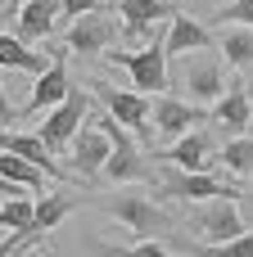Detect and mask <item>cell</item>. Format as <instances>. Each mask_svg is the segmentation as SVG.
Returning <instances> with one entry per match:
<instances>
[{"instance_id":"ffe728a7","label":"cell","mask_w":253,"mask_h":257,"mask_svg":"<svg viewBox=\"0 0 253 257\" xmlns=\"http://www.w3.org/2000/svg\"><path fill=\"white\" fill-rule=\"evenodd\" d=\"M0 68L5 72H27V77H41L50 68V54H36L32 45H23L14 32H0Z\"/></svg>"},{"instance_id":"f1b7e54d","label":"cell","mask_w":253,"mask_h":257,"mask_svg":"<svg viewBox=\"0 0 253 257\" xmlns=\"http://www.w3.org/2000/svg\"><path fill=\"white\" fill-rule=\"evenodd\" d=\"M23 5H27V0H9V18H14V14H18Z\"/></svg>"},{"instance_id":"ba28073f","label":"cell","mask_w":253,"mask_h":257,"mask_svg":"<svg viewBox=\"0 0 253 257\" xmlns=\"http://www.w3.org/2000/svg\"><path fill=\"white\" fill-rule=\"evenodd\" d=\"M249 226H244V217H240V208H235V199H208V203H199L195 212H190V235H195V244H231V239H240Z\"/></svg>"},{"instance_id":"1f68e13d","label":"cell","mask_w":253,"mask_h":257,"mask_svg":"<svg viewBox=\"0 0 253 257\" xmlns=\"http://www.w3.org/2000/svg\"><path fill=\"white\" fill-rule=\"evenodd\" d=\"M249 131H253V117H249Z\"/></svg>"},{"instance_id":"4fadbf2b","label":"cell","mask_w":253,"mask_h":257,"mask_svg":"<svg viewBox=\"0 0 253 257\" xmlns=\"http://www.w3.org/2000/svg\"><path fill=\"white\" fill-rule=\"evenodd\" d=\"M217 154H222V145H217L208 131H186L181 140H172V145L158 154V163H167V167H177V172H213Z\"/></svg>"},{"instance_id":"7402d4cb","label":"cell","mask_w":253,"mask_h":257,"mask_svg":"<svg viewBox=\"0 0 253 257\" xmlns=\"http://www.w3.org/2000/svg\"><path fill=\"white\" fill-rule=\"evenodd\" d=\"M217 45H222V59L240 72H253V27H217Z\"/></svg>"},{"instance_id":"4dcf8cb0","label":"cell","mask_w":253,"mask_h":257,"mask_svg":"<svg viewBox=\"0 0 253 257\" xmlns=\"http://www.w3.org/2000/svg\"><path fill=\"white\" fill-rule=\"evenodd\" d=\"M244 194H249V199H253V181H249V185H244Z\"/></svg>"},{"instance_id":"277c9868","label":"cell","mask_w":253,"mask_h":257,"mask_svg":"<svg viewBox=\"0 0 253 257\" xmlns=\"http://www.w3.org/2000/svg\"><path fill=\"white\" fill-rule=\"evenodd\" d=\"M91 122L109 136V145H113V154H109V163H104V181L109 185H136V181H149L154 172H149V163H145V154H140V145H136V136H127L109 113H91Z\"/></svg>"},{"instance_id":"6da1fadb","label":"cell","mask_w":253,"mask_h":257,"mask_svg":"<svg viewBox=\"0 0 253 257\" xmlns=\"http://www.w3.org/2000/svg\"><path fill=\"white\" fill-rule=\"evenodd\" d=\"M95 208L100 212H109L113 221H122L136 239H172V217L149 199V194H140V190H113V194H100L95 199Z\"/></svg>"},{"instance_id":"52a82bcc","label":"cell","mask_w":253,"mask_h":257,"mask_svg":"<svg viewBox=\"0 0 253 257\" xmlns=\"http://www.w3.org/2000/svg\"><path fill=\"white\" fill-rule=\"evenodd\" d=\"M91 90H95V99L104 104V113H109L127 136H136V145L149 140V131H154V122H149V95H140V90H113L109 81H91Z\"/></svg>"},{"instance_id":"2e32d148","label":"cell","mask_w":253,"mask_h":257,"mask_svg":"<svg viewBox=\"0 0 253 257\" xmlns=\"http://www.w3.org/2000/svg\"><path fill=\"white\" fill-rule=\"evenodd\" d=\"M0 154L27 158V163H32V167H41L50 181H59V185H72V172H68L59 158H50V149H45L36 136H27V131H9V126H0Z\"/></svg>"},{"instance_id":"7a4b0ae2","label":"cell","mask_w":253,"mask_h":257,"mask_svg":"<svg viewBox=\"0 0 253 257\" xmlns=\"http://www.w3.org/2000/svg\"><path fill=\"white\" fill-rule=\"evenodd\" d=\"M77 203H81V199H77L72 190H50V194H41L36 208H32V221H27L23 230H14L9 239H0V257H18V253H32L36 244H45V239L68 221V212H72Z\"/></svg>"},{"instance_id":"7c38bea8","label":"cell","mask_w":253,"mask_h":257,"mask_svg":"<svg viewBox=\"0 0 253 257\" xmlns=\"http://www.w3.org/2000/svg\"><path fill=\"white\" fill-rule=\"evenodd\" d=\"M109 154H113V145H109V136L91 122V113H86V122H81V131L72 136V181L81 176V181H100L104 176V163H109Z\"/></svg>"},{"instance_id":"484cf974","label":"cell","mask_w":253,"mask_h":257,"mask_svg":"<svg viewBox=\"0 0 253 257\" xmlns=\"http://www.w3.org/2000/svg\"><path fill=\"white\" fill-rule=\"evenodd\" d=\"M217 27H253V0H231L222 9H213Z\"/></svg>"},{"instance_id":"5b68a950","label":"cell","mask_w":253,"mask_h":257,"mask_svg":"<svg viewBox=\"0 0 253 257\" xmlns=\"http://www.w3.org/2000/svg\"><path fill=\"white\" fill-rule=\"evenodd\" d=\"M154 190H158L163 199H181V203H208V199H240V194H244L240 185H226V181L213 176V172H177V167H167V163H163Z\"/></svg>"},{"instance_id":"3957f363","label":"cell","mask_w":253,"mask_h":257,"mask_svg":"<svg viewBox=\"0 0 253 257\" xmlns=\"http://www.w3.org/2000/svg\"><path fill=\"white\" fill-rule=\"evenodd\" d=\"M109 63H118V68L131 77V90H140V95H163V90L172 86L163 36H154V41L140 45V50H109Z\"/></svg>"},{"instance_id":"83f0119b","label":"cell","mask_w":253,"mask_h":257,"mask_svg":"<svg viewBox=\"0 0 253 257\" xmlns=\"http://www.w3.org/2000/svg\"><path fill=\"white\" fill-rule=\"evenodd\" d=\"M14 117H18V108H14V104L5 99V68H0V126H9Z\"/></svg>"},{"instance_id":"ac0fdd59","label":"cell","mask_w":253,"mask_h":257,"mask_svg":"<svg viewBox=\"0 0 253 257\" xmlns=\"http://www.w3.org/2000/svg\"><path fill=\"white\" fill-rule=\"evenodd\" d=\"M208 117H213V126H217L226 140L244 136V131H249V117H253V99H249V90H244V81H235V86L208 108Z\"/></svg>"},{"instance_id":"e0dca14e","label":"cell","mask_w":253,"mask_h":257,"mask_svg":"<svg viewBox=\"0 0 253 257\" xmlns=\"http://www.w3.org/2000/svg\"><path fill=\"white\" fill-rule=\"evenodd\" d=\"M217 45V36L204 27V23H195V18H186L181 9H177V18L167 23V32H163V50H167V59H186V54H204V50H213Z\"/></svg>"},{"instance_id":"30bf717a","label":"cell","mask_w":253,"mask_h":257,"mask_svg":"<svg viewBox=\"0 0 253 257\" xmlns=\"http://www.w3.org/2000/svg\"><path fill=\"white\" fill-rule=\"evenodd\" d=\"M45 54H50V68L32 81V95H27V104L18 108V117H36L41 108L63 104V99H68V90H72V77H68V50H63V41H59V45H45Z\"/></svg>"},{"instance_id":"8992f818","label":"cell","mask_w":253,"mask_h":257,"mask_svg":"<svg viewBox=\"0 0 253 257\" xmlns=\"http://www.w3.org/2000/svg\"><path fill=\"white\" fill-rule=\"evenodd\" d=\"M86 113H91V95L72 86V90H68V99H63V104H54V108H50V117H41L36 140L50 149V158H63V154H68V145H72V136L81 131Z\"/></svg>"},{"instance_id":"d4e9b609","label":"cell","mask_w":253,"mask_h":257,"mask_svg":"<svg viewBox=\"0 0 253 257\" xmlns=\"http://www.w3.org/2000/svg\"><path fill=\"white\" fill-rule=\"evenodd\" d=\"M190 257H253V230H244L240 239H231V244H190L186 248Z\"/></svg>"},{"instance_id":"8fae6325","label":"cell","mask_w":253,"mask_h":257,"mask_svg":"<svg viewBox=\"0 0 253 257\" xmlns=\"http://www.w3.org/2000/svg\"><path fill=\"white\" fill-rule=\"evenodd\" d=\"M113 41H118V23H113L104 9L72 18V27L63 32V50H68V54H81V59H86V54H109Z\"/></svg>"},{"instance_id":"cb8c5ba5","label":"cell","mask_w":253,"mask_h":257,"mask_svg":"<svg viewBox=\"0 0 253 257\" xmlns=\"http://www.w3.org/2000/svg\"><path fill=\"white\" fill-rule=\"evenodd\" d=\"M222 167L231 176H253V136H235V140H222Z\"/></svg>"},{"instance_id":"603a6c76","label":"cell","mask_w":253,"mask_h":257,"mask_svg":"<svg viewBox=\"0 0 253 257\" xmlns=\"http://www.w3.org/2000/svg\"><path fill=\"white\" fill-rule=\"evenodd\" d=\"M86 248L95 257H177L172 248H163L158 239H136V244H109V239H86Z\"/></svg>"},{"instance_id":"4316f807","label":"cell","mask_w":253,"mask_h":257,"mask_svg":"<svg viewBox=\"0 0 253 257\" xmlns=\"http://www.w3.org/2000/svg\"><path fill=\"white\" fill-rule=\"evenodd\" d=\"M95 9H100V0H59V18H81Z\"/></svg>"},{"instance_id":"44dd1931","label":"cell","mask_w":253,"mask_h":257,"mask_svg":"<svg viewBox=\"0 0 253 257\" xmlns=\"http://www.w3.org/2000/svg\"><path fill=\"white\" fill-rule=\"evenodd\" d=\"M0 181H9V185H23L32 199L50 194V176H45L41 167H32L27 158H14V154H0Z\"/></svg>"},{"instance_id":"f546056e","label":"cell","mask_w":253,"mask_h":257,"mask_svg":"<svg viewBox=\"0 0 253 257\" xmlns=\"http://www.w3.org/2000/svg\"><path fill=\"white\" fill-rule=\"evenodd\" d=\"M244 90H249V99H253V77H249V81H244Z\"/></svg>"},{"instance_id":"9a60e30c","label":"cell","mask_w":253,"mask_h":257,"mask_svg":"<svg viewBox=\"0 0 253 257\" xmlns=\"http://www.w3.org/2000/svg\"><path fill=\"white\" fill-rule=\"evenodd\" d=\"M149 117H154V131L158 136H167V140H181L186 131H195V122L199 117H208L204 108H195L190 99H181V95H154L149 99Z\"/></svg>"},{"instance_id":"5bb4252c","label":"cell","mask_w":253,"mask_h":257,"mask_svg":"<svg viewBox=\"0 0 253 257\" xmlns=\"http://www.w3.org/2000/svg\"><path fill=\"white\" fill-rule=\"evenodd\" d=\"M118 14H122V36L127 41H154V27L158 23H172L177 18V5L172 0H118Z\"/></svg>"},{"instance_id":"9c48e42d","label":"cell","mask_w":253,"mask_h":257,"mask_svg":"<svg viewBox=\"0 0 253 257\" xmlns=\"http://www.w3.org/2000/svg\"><path fill=\"white\" fill-rule=\"evenodd\" d=\"M177 81L186 86V99H190L195 108H213V104L226 95V68H222V59H213L208 50H204V54H190V59L181 63Z\"/></svg>"},{"instance_id":"d6986e66","label":"cell","mask_w":253,"mask_h":257,"mask_svg":"<svg viewBox=\"0 0 253 257\" xmlns=\"http://www.w3.org/2000/svg\"><path fill=\"white\" fill-rule=\"evenodd\" d=\"M54 23H59V0H27V5L14 14V36H18L23 45L50 41V36H54Z\"/></svg>"}]
</instances>
